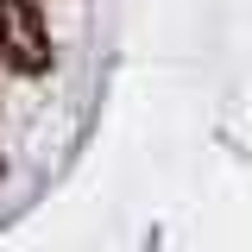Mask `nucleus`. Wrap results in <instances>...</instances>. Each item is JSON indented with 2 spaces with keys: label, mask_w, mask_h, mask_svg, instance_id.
I'll return each mask as SVG.
<instances>
[{
  "label": "nucleus",
  "mask_w": 252,
  "mask_h": 252,
  "mask_svg": "<svg viewBox=\"0 0 252 252\" xmlns=\"http://www.w3.org/2000/svg\"><path fill=\"white\" fill-rule=\"evenodd\" d=\"M0 114H6V89H0Z\"/></svg>",
  "instance_id": "nucleus-2"
},
{
  "label": "nucleus",
  "mask_w": 252,
  "mask_h": 252,
  "mask_svg": "<svg viewBox=\"0 0 252 252\" xmlns=\"http://www.w3.org/2000/svg\"><path fill=\"white\" fill-rule=\"evenodd\" d=\"M6 177H13V158H6V152H0V183H6Z\"/></svg>",
  "instance_id": "nucleus-1"
}]
</instances>
